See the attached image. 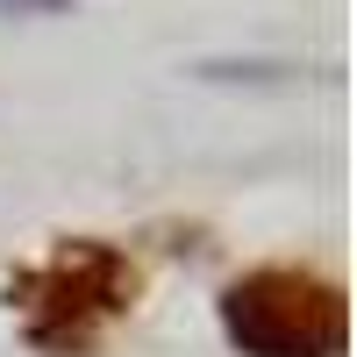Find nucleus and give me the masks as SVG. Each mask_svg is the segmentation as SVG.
<instances>
[{
  "mask_svg": "<svg viewBox=\"0 0 357 357\" xmlns=\"http://www.w3.org/2000/svg\"><path fill=\"white\" fill-rule=\"evenodd\" d=\"M15 336L36 357H100V343L122 329L143 301V272L107 236H57L50 250L8 272Z\"/></svg>",
  "mask_w": 357,
  "mask_h": 357,
  "instance_id": "nucleus-1",
  "label": "nucleus"
},
{
  "mask_svg": "<svg viewBox=\"0 0 357 357\" xmlns=\"http://www.w3.org/2000/svg\"><path fill=\"white\" fill-rule=\"evenodd\" d=\"M215 321L236 357H343L350 293L314 264H250L222 279Z\"/></svg>",
  "mask_w": 357,
  "mask_h": 357,
  "instance_id": "nucleus-2",
  "label": "nucleus"
},
{
  "mask_svg": "<svg viewBox=\"0 0 357 357\" xmlns=\"http://www.w3.org/2000/svg\"><path fill=\"white\" fill-rule=\"evenodd\" d=\"M0 8H65V0H0Z\"/></svg>",
  "mask_w": 357,
  "mask_h": 357,
  "instance_id": "nucleus-3",
  "label": "nucleus"
}]
</instances>
